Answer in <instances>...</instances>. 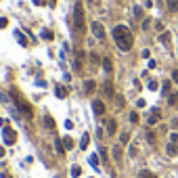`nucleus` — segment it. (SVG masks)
I'll return each instance as SVG.
<instances>
[{"label": "nucleus", "instance_id": "obj_1", "mask_svg": "<svg viewBox=\"0 0 178 178\" xmlns=\"http://www.w3.org/2000/svg\"><path fill=\"white\" fill-rule=\"evenodd\" d=\"M113 38H115V44H117L120 50H130L132 48V34L126 25L113 28Z\"/></svg>", "mask_w": 178, "mask_h": 178}, {"label": "nucleus", "instance_id": "obj_2", "mask_svg": "<svg viewBox=\"0 0 178 178\" xmlns=\"http://www.w3.org/2000/svg\"><path fill=\"white\" fill-rule=\"evenodd\" d=\"M11 99L15 101V105L19 107V111L23 113V115L28 117V120H32V115H34V111H32V107H29L28 103H25V99L19 94V90H15V88H11Z\"/></svg>", "mask_w": 178, "mask_h": 178}, {"label": "nucleus", "instance_id": "obj_3", "mask_svg": "<svg viewBox=\"0 0 178 178\" xmlns=\"http://www.w3.org/2000/svg\"><path fill=\"white\" fill-rule=\"evenodd\" d=\"M84 7L78 2L74 7V23H75V28H78V32H84Z\"/></svg>", "mask_w": 178, "mask_h": 178}, {"label": "nucleus", "instance_id": "obj_4", "mask_svg": "<svg viewBox=\"0 0 178 178\" xmlns=\"http://www.w3.org/2000/svg\"><path fill=\"white\" fill-rule=\"evenodd\" d=\"M2 138H4V145H15L17 143V132L13 128H4L2 130Z\"/></svg>", "mask_w": 178, "mask_h": 178}, {"label": "nucleus", "instance_id": "obj_5", "mask_svg": "<svg viewBox=\"0 0 178 178\" xmlns=\"http://www.w3.org/2000/svg\"><path fill=\"white\" fill-rule=\"evenodd\" d=\"M90 29H92V34L99 38V40H105V28L99 23V21H92V25H90Z\"/></svg>", "mask_w": 178, "mask_h": 178}, {"label": "nucleus", "instance_id": "obj_6", "mask_svg": "<svg viewBox=\"0 0 178 178\" xmlns=\"http://www.w3.org/2000/svg\"><path fill=\"white\" fill-rule=\"evenodd\" d=\"M92 111H94L96 115H103V113H105V103H103V101H99V99H96L94 103H92Z\"/></svg>", "mask_w": 178, "mask_h": 178}, {"label": "nucleus", "instance_id": "obj_7", "mask_svg": "<svg viewBox=\"0 0 178 178\" xmlns=\"http://www.w3.org/2000/svg\"><path fill=\"white\" fill-rule=\"evenodd\" d=\"M159 117H161V111L153 109V111H151V115H149V126H155V124L159 122Z\"/></svg>", "mask_w": 178, "mask_h": 178}, {"label": "nucleus", "instance_id": "obj_8", "mask_svg": "<svg viewBox=\"0 0 178 178\" xmlns=\"http://www.w3.org/2000/svg\"><path fill=\"white\" fill-rule=\"evenodd\" d=\"M159 42H161L164 46H170V42H172V34H170V32H161V36H159Z\"/></svg>", "mask_w": 178, "mask_h": 178}, {"label": "nucleus", "instance_id": "obj_9", "mask_svg": "<svg viewBox=\"0 0 178 178\" xmlns=\"http://www.w3.org/2000/svg\"><path fill=\"white\" fill-rule=\"evenodd\" d=\"M165 153H168L170 157L178 155V145H176V143H168V147H165Z\"/></svg>", "mask_w": 178, "mask_h": 178}, {"label": "nucleus", "instance_id": "obj_10", "mask_svg": "<svg viewBox=\"0 0 178 178\" xmlns=\"http://www.w3.org/2000/svg\"><path fill=\"white\" fill-rule=\"evenodd\" d=\"M115 132H117V122H115V120H109V122H107V134L113 136Z\"/></svg>", "mask_w": 178, "mask_h": 178}, {"label": "nucleus", "instance_id": "obj_11", "mask_svg": "<svg viewBox=\"0 0 178 178\" xmlns=\"http://www.w3.org/2000/svg\"><path fill=\"white\" fill-rule=\"evenodd\" d=\"M94 88H96L94 80H86V84H84V90H86V94H92V92H94Z\"/></svg>", "mask_w": 178, "mask_h": 178}, {"label": "nucleus", "instance_id": "obj_12", "mask_svg": "<svg viewBox=\"0 0 178 178\" xmlns=\"http://www.w3.org/2000/svg\"><path fill=\"white\" fill-rule=\"evenodd\" d=\"M111 153H113V159H115V161L122 159V147H120V145H115V147L111 149Z\"/></svg>", "mask_w": 178, "mask_h": 178}, {"label": "nucleus", "instance_id": "obj_13", "mask_svg": "<svg viewBox=\"0 0 178 178\" xmlns=\"http://www.w3.org/2000/svg\"><path fill=\"white\" fill-rule=\"evenodd\" d=\"M101 63H103V69H105V71H107V74H111L113 65H111V59H109V57H105V59H103Z\"/></svg>", "mask_w": 178, "mask_h": 178}, {"label": "nucleus", "instance_id": "obj_14", "mask_svg": "<svg viewBox=\"0 0 178 178\" xmlns=\"http://www.w3.org/2000/svg\"><path fill=\"white\" fill-rule=\"evenodd\" d=\"M55 94L59 96V99H65V96H67V88H65V86H57Z\"/></svg>", "mask_w": 178, "mask_h": 178}, {"label": "nucleus", "instance_id": "obj_15", "mask_svg": "<svg viewBox=\"0 0 178 178\" xmlns=\"http://www.w3.org/2000/svg\"><path fill=\"white\" fill-rule=\"evenodd\" d=\"M44 126H46L48 130H55V120H53L50 115H46L44 117Z\"/></svg>", "mask_w": 178, "mask_h": 178}, {"label": "nucleus", "instance_id": "obj_16", "mask_svg": "<svg viewBox=\"0 0 178 178\" xmlns=\"http://www.w3.org/2000/svg\"><path fill=\"white\" fill-rule=\"evenodd\" d=\"M71 176L80 178V176H82V168H80V165H71Z\"/></svg>", "mask_w": 178, "mask_h": 178}, {"label": "nucleus", "instance_id": "obj_17", "mask_svg": "<svg viewBox=\"0 0 178 178\" xmlns=\"http://www.w3.org/2000/svg\"><path fill=\"white\" fill-rule=\"evenodd\" d=\"M63 147H65V151H67V149H74V140H71V136H65V138H63Z\"/></svg>", "mask_w": 178, "mask_h": 178}, {"label": "nucleus", "instance_id": "obj_18", "mask_svg": "<svg viewBox=\"0 0 178 178\" xmlns=\"http://www.w3.org/2000/svg\"><path fill=\"white\" fill-rule=\"evenodd\" d=\"M88 145H90V136H88V134H84L82 140H80V149H86Z\"/></svg>", "mask_w": 178, "mask_h": 178}, {"label": "nucleus", "instance_id": "obj_19", "mask_svg": "<svg viewBox=\"0 0 178 178\" xmlns=\"http://www.w3.org/2000/svg\"><path fill=\"white\" fill-rule=\"evenodd\" d=\"M42 38H44V40H46V42H50V40H53V32H50V29H42Z\"/></svg>", "mask_w": 178, "mask_h": 178}, {"label": "nucleus", "instance_id": "obj_20", "mask_svg": "<svg viewBox=\"0 0 178 178\" xmlns=\"http://www.w3.org/2000/svg\"><path fill=\"white\" fill-rule=\"evenodd\" d=\"M55 147H57V153H61V155H63V153H65V147H63V143H61V140H59V138H57V140H55Z\"/></svg>", "mask_w": 178, "mask_h": 178}, {"label": "nucleus", "instance_id": "obj_21", "mask_svg": "<svg viewBox=\"0 0 178 178\" xmlns=\"http://www.w3.org/2000/svg\"><path fill=\"white\" fill-rule=\"evenodd\" d=\"M165 4L170 7V11H178V0H168Z\"/></svg>", "mask_w": 178, "mask_h": 178}, {"label": "nucleus", "instance_id": "obj_22", "mask_svg": "<svg viewBox=\"0 0 178 178\" xmlns=\"http://www.w3.org/2000/svg\"><path fill=\"white\" fill-rule=\"evenodd\" d=\"M105 94H107V96H113V86H111V82L105 84Z\"/></svg>", "mask_w": 178, "mask_h": 178}, {"label": "nucleus", "instance_id": "obj_23", "mask_svg": "<svg viewBox=\"0 0 178 178\" xmlns=\"http://www.w3.org/2000/svg\"><path fill=\"white\" fill-rule=\"evenodd\" d=\"M88 161H90V165H92V168H99V157H96V155H90Z\"/></svg>", "mask_w": 178, "mask_h": 178}, {"label": "nucleus", "instance_id": "obj_24", "mask_svg": "<svg viewBox=\"0 0 178 178\" xmlns=\"http://www.w3.org/2000/svg\"><path fill=\"white\" fill-rule=\"evenodd\" d=\"M138 178H155V174H151L149 170H143L140 174H138Z\"/></svg>", "mask_w": 178, "mask_h": 178}, {"label": "nucleus", "instance_id": "obj_25", "mask_svg": "<svg viewBox=\"0 0 178 178\" xmlns=\"http://www.w3.org/2000/svg\"><path fill=\"white\" fill-rule=\"evenodd\" d=\"M120 140H122V145H126L128 140H130V134H128V132H122V136H120Z\"/></svg>", "mask_w": 178, "mask_h": 178}, {"label": "nucleus", "instance_id": "obj_26", "mask_svg": "<svg viewBox=\"0 0 178 178\" xmlns=\"http://www.w3.org/2000/svg\"><path fill=\"white\" fill-rule=\"evenodd\" d=\"M130 122L132 124H138V113H136V111H132V113H130Z\"/></svg>", "mask_w": 178, "mask_h": 178}, {"label": "nucleus", "instance_id": "obj_27", "mask_svg": "<svg viewBox=\"0 0 178 178\" xmlns=\"http://www.w3.org/2000/svg\"><path fill=\"white\" fill-rule=\"evenodd\" d=\"M7 25H8V19L7 17H0V29H4Z\"/></svg>", "mask_w": 178, "mask_h": 178}, {"label": "nucleus", "instance_id": "obj_28", "mask_svg": "<svg viewBox=\"0 0 178 178\" xmlns=\"http://www.w3.org/2000/svg\"><path fill=\"white\" fill-rule=\"evenodd\" d=\"M170 143H176L178 145V132H172V134H170Z\"/></svg>", "mask_w": 178, "mask_h": 178}, {"label": "nucleus", "instance_id": "obj_29", "mask_svg": "<svg viewBox=\"0 0 178 178\" xmlns=\"http://www.w3.org/2000/svg\"><path fill=\"white\" fill-rule=\"evenodd\" d=\"M155 29H157V32H165V29H164V23H161V21H155Z\"/></svg>", "mask_w": 178, "mask_h": 178}, {"label": "nucleus", "instance_id": "obj_30", "mask_svg": "<svg viewBox=\"0 0 178 178\" xmlns=\"http://www.w3.org/2000/svg\"><path fill=\"white\" fill-rule=\"evenodd\" d=\"M115 103H117V107L122 109V107H124V96H115Z\"/></svg>", "mask_w": 178, "mask_h": 178}, {"label": "nucleus", "instance_id": "obj_31", "mask_svg": "<svg viewBox=\"0 0 178 178\" xmlns=\"http://www.w3.org/2000/svg\"><path fill=\"white\" fill-rule=\"evenodd\" d=\"M90 61H92V63H99V61H101V57L96 55V53H92V55H90Z\"/></svg>", "mask_w": 178, "mask_h": 178}, {"label": "nucleus", "instance_id": "obj_32", "mask_svg": "<svg viewBox=\"0 0 178 178\" xmlns=\"http://www.w3.org/2000/svg\"><path fill=\"white\" fill-rule=\"evenodd\" d=\"M149 90H157V82L155 80H149Z\"/></svg>", "mask_w": 178, "mask_h": 178}, {"label": "nucleus", "instance_id": "obj_33", "mask_svg": "<svg viewBox=\"0 0 178 178\" xmlns=\"http://www.w3.org/2000/svg\"><path fill=\"white\" fill-rule=\"evenodd\" d=\"M178 103V94H170V105H176Z\"/></svg>", "mask_w": 178, "mask_h": 178}, {"label": "nucleus", "instance_id": "obj_34", "mask_svg": "<svg viewBox=\"0 0 178 178\" xmlns=\"http://www.w3.org/2000/svg\"><path fill=\"white\" fill-rule=\"evenodd\" d=\"M130 157H136V145H132L130 147Z\"/></svg>", "mask_w": 178, "mask_h": 178}, {"label": "nucleus", "instance_id": "obj_35", "mask_svg": "<svg viewBox=\"0 0 178 178\" xmlns=\"http://www.w3.org/2000/svg\"><path fill=\"white\" fill-rule=\"evenodd\" d=\"M147 140H149V143H155V136H153L151 132H147Z\"/></svg>", "mask_w": 178, "mask_h": 178}, {"label": "nucleus", "instance_id": "obj_36", "mask_svg": "<svg viewBox=\"0 0 178 178\" xmlns=\"http://www.w3.org/2000/svg\"><path fill=\"white\" fill-rule=\"evenodd\" d=\"M172 80L178 84V69H174V74H172Z\"/></svg>", "mask_w": 178, "mask_h": 178}, {"label": "nucleus", "instance_id": "obj_37", "mask_svg": "<svg viewBox=\"0 0 178 178\" xmlns=\"http://www.w3.org/2000/svg\"><path fill=\"white\" fill-rule=\"evenodd\" d=\"M134 15H136V17H140V15H143V11H140V7H134Z\"/></svg>", "mask_w": 178, "mask_h": 178}, {"label": "nucleus", "instance_id": "obj_38", "mask_svg": "<svg viewBox=\"0 0 178 178\" xmlns=\"http://www.w3.org/2000/svg\"><path fill=\"white\" fill-rule=\"evenodd\" d=\"M65 128H67V130H71V128H74V122H69V120H67V122H65Z\"/></svg>", "mask_w": 178, "mask_h": 178}, {"label": "nucleus", "instance_id": "obj_39", "mask_svg": "<svg viewBox=\"0 0 178 178\" xmlns=\"http://www.w3.org/2000/svg\"><path fill=\"white\" fill-rule=\"evenodd\" d=\"M155 67H157V63H155L153 59H151V61H149V69H155Z\"/></svg>", "mask_w": 178, "mask_h": 178}, {"label": "nucleus", "instance_id": "obj_40", "mask_svg": "<svg viewBox=\"0 0 178 178\" xmlns=\"http://www.w3.org/2000/svg\"><path fill=\"white\" fill-rule=\"evenodd\" d=\"M149 25H151V19H145V23H143V28H145V29H149Z\"/></svg>", "mask_w": 178, "mask_h": 178}, {"label": "nucleus", "instance_id": "obj_41", "mask_svg": "<svg viewBox=\"0 0 178 178\" xmlns=\"http://www.w3.org/2000/svg\"><path fill=\"white\" fill-rule=\"evenodd\" d=\"M145 105H147V103H145V99H138V103H136V107H145Z\"/></svg>", "mask_w": 178, "mask_h": 178}, {"label": "nucleus", "instance_id": "obj_42", "mask_svg": "<svg viewBox=\"0 0 178 178\" xmlns=\"http://www.w3.org/2000/svg\"><path fill=\"white\" fill-rule=\"evenodd\" d=\"M168 90H170V82H164V94L168 92Z\"/></svg>", "mask_w": 178, "mask_h": 178}, {"label": "nucleus", "instance_id": "obj_43", "mask_svg": "<svg viewBox=\"0 0 178 178\" xmlns=\"http://www.w3.org/2000/svg\"><path fill=\"white\" fill-rule=\"evenodd\" d=\"M172 126H174V128H178V117H176V120H172Z\"/></svg>", "mask_w": 178, "mask_h": 178}, {"label": "nucleus", "instance_id": "obj_44", "mask_svg": "<svg viewBox=\"0 0 178 178\" xmlns=\"http://www.w3.org/2000/svg\"><path fill=\"white\" fill-rule=\"evenodd\" d=\"M55 2L57 0H48V7H55Z\"/></svg>", "mask_w": 178, "mask_h": 178}, {"label": "nucleus", "instance_id": "obj_45", "mask_svg": "<svg viewBox=\"0 0 178 178\" xmlns=\"http://www.w3.org/2000/svg\"><path fill=\"white\" fill-rule=\"evenodd\" d=\"M4 157V149H2V147H0V159Z\"/></svg>", "mask_w": 178, "mask_h": 178}, {"label": "nucleus", "instance_id": "obj_46", "mask_svg": "<svg viewBox=\"0 0 178 178\" xmlns=\"http://www.w3.org/2000/svg\"><path fill=\"white\" fill-rule=\"evenodd\" d=\"M34 4H44V0H34Z\"/></svg>", "mask_w": 178, "mask_h": 178}, {"label": "nucleus", "instance_id": "obj_47", "mask_svg": "<svg viewBox=\"0 0 178 178\" xmlns=\"http://www.w3.org/2000/svg\"><path fill=\"white\" fill-rule=\"evenodd\" d=\"M2 126H4V120H0V128H2Z\"/></svg>", "mask_w": 178, "mask_h": 178}]
</instances>
